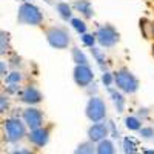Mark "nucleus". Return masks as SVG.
<instances>
[{
  "instance_id": "cd10ccee",
  "label": "nucleus",
  "mask_w": 154,
  "mask_h": 154,
  "mask_svg": "<svg viewBox=\"0 0 154 154\" xmlns=\"http://www.w3.org/2000/svg\"><path fill=\"white\" fill-rule=\"evenodd\" d=\"M8 109V99H6V96L5 94H2L0 96V112H5Z\"/></svg>"
},
{
  "instance_id": "ddd939ff",
  "label": "nucleus",
  "mask_w": 154,
  "mask_h": 154,
  "mask_svg": "<svg viewBox=\"0 0 154 154\" xmlns=\"http://www.w3.org/2000/svg\"><path fill=\"white\" fill-rule=\"evenodd\" d=\"M108 93L111 96V100H112L116 109H117V112H123V109H125V97H123V94L120 91H117V89L111 88V86H108Z\"/></svg>"
},
{
  "instance_id": "9d476101",
  "label": "nucleus",
  "mask_w": 154,
  "mask_h": 154,
  "mask_svg": "<svg viewBox=\"0 0 154 154\" xmlns=\"http://www.w3.org/2000/svg\"><path fill=\"white\" fill-rule=\"evenodd\" d=\"M28 139H29V142L37 146V148H42L48 143V140H49V130L48 128H37V130H31L29 134H28Z\"/></svg>"
},
{
  "instance_id": "20e7f679",
  "label": "nucleus",
  "mask_w": 154,
  "mask_h": 154,
  "mask_svg": "<svg viewBox=\"0 0 154 154\" xmlns=\"http://www.w3.org/2000/svg\"><path fill=\"white\" fill-rule=\"evenodd\" d=\"M45 35L48 43L56 48V49H65L68 48L71 38H69V32L68 29L62 28V26H51L45 29Z\"/></svg>"
},
{
  "instance_id": "9b49d317",
  "label": "nucleus",
  "mask_w": 154,
  "mask_h": 154,
  "mask_svg": "<svg viewBox=\"0 0 154 154\" xmlns=\"http://www.w3.org/2000/svg\"><path fill=\"white\" fill-rule=\"evenodd\" d=\"M106 136H108V125L106 123L97 122V123L89 126V130H88V139L94 143H99L102 140H105Z\"/></svg>"
},
{
  "instance_id": "aec40b11",
  "label": "nucleus",
  "mask_w": 154,
  "mask_h": 154,
  "mask_svg": "<svg viewBox=\"0 0 154 154\" xmlns=\"http://www.w3.org/2000/svg\"><path fill=\"white\" fill-rule=\"evenodd\" d=\"M125 126L131 131H139L140 128H142V122H140L137 117H134V116H128V117L125 119Z\"/></svg>"
},
{
  "instance_id": "f257e3e1",
  "label": "nucleus",
  "mask_w": 154,
  "mask_h": 154,
  "mask_svg": "<svg viewBox=\"0 0 154 154\" xmlns=\"http://www.w3.org/2000/svg\"><path fill=\"white\" fill-rule=\"evenodd\" d=\"M17 22L20 25H28V26H40L43 22V14L35 5L23 2L17 11Z\"/></svg>"
},
{
  "instance_id": "a211bd4d",
  "label": "nucleus",
  "mask_w": 154,
  "mask_h": 154,
  "mask_svg": "<svg viewBox=\"0 0 154 154\" xmlns=\"http://www.w3.org/2000/svg\"><path fill=\"white\" fill-rule=\"evenodd\" d=\"M94 152H97V149L94 146V142H91V140L80 143L74 149V154H94Z\"/></svg>"
},
{
  "instance_id": "dca6fc26",
  "label": "nucleus",
  "mask_w": 154,
  "mask_h": 154,
  "mask_svg": "<svg viewBox=\"0 0 154 154\" xmlns=\"http://www.w3.org/2000/svg\"><path fill=\"white\" fill-rule=\"evenodd\" d=\"M96 149H97V154H116L114 143L111 142V140H108V139L99 142L97 146H96Z\"/></svg>"
},
{
  "instance_id": "c756f323",
  "label": "nucleus",
  "mask_w": 154,
  "mask_h": 154,
  "mask_svg": "<svg viewBox=\"0 0 154 154\" xmlns=\"http://www.w3.org/2000/svg\"><path fill=\"white\" fill-rule=\"evenodd\" d=\"M0 72H2V74H0L2 77H6L8 75L6 74V65H5V62H0Z\"/></svg>"
},
{
  "instance_id": "a878e982",
  "label": "nucleus",
  "mask_w": 154,
  "mask_h": 154,
  "mask_svg": "<svg viewBox=\"0 0 154 154\" xmlns=\"http://www.w3.org/2000/svg\"><path fill=\"white\" fill-rule=\"evenodd\" d=\"M140 136L142 137H145V139H151L152 136H154V130L151 126H145V128H140Z\"/></svg>"
},
{
  "instance_id": "5701e85b",
  "label": "nucleus",
  "mask_w": 154,
  "mask_h": 154,
  "mask_svg": "<svg viewBox=\"0 0 154 154\" xmlns=\"http://www.w3.org/2000/svg\"><path fill=\"white\" fill-rule=\"evenodd\" d=\"M71 22V25H72V28L79 32V34H85L86 32V23L83 22V20H80V19H71L69 20Z\"/></svg>"
},
{
  "instance_id": "f3484780",
  "label": "nucleus",
  "mask_w": 154,
  "mask_h": 154,
  "mask_svg": "<svg viewBox=\"0 0 154 154\" xmlns=\"http://www.w3.org/2000/svg\"><path fill=\"white\" fill-rule=\"evenodd\" d=\"M56 8H57L59 16H60L63 20H71V19H72V9H71V6H69L68 3L60 2V3L56 5Z\"/></svg>"
},
{
  "instance_id": "f03ea898",
  "label": "nucleus",
  "mask_w": 154,
  "mask_h": 154,
  "mask_svg": "<svg viewBox=\"0 0 154 154\" xmlns=\"http://www.w3.org/2000/svg\"><path fill=\"white\" fill-rule=\"evenodd\" d=\"M2 126H3V136L6 139V142L9 143H16L26 136V123L17 117H9L3 120Z\"/></svg>"
},
{
  "instance_id": "b1692460",
  "label": "nucleus",
  "mask_w": 154,
  "mask_h": 154,
  "mask_svg": "<svg viewBox=\"0 0 154 154\" xmlns=\"http://www.w3.org/2000/svg\"><path fill=\"white\" fill-rule=\"evenodd\" d=\"M20 80H22V74H20L19 71H14V72H11V74H8V75L5 77V82H6L8 85L19 83Z\"/></svg>"
},
{
  "instance_id": "c85d7f7f",
  "label": "nucleus",
  "mask_w": 154,
  "mask_h": 154,
  "mask_svg": "<svg viewBox=\"0 0 154 154\" xmlns=\"http://www.w3.org/2000/svg\"><path fill=\"white\" fill-rule=\"evenodd\" d=\"M6 93H8V94H16V93H19V83L8 85V86H6Z\"/></svg>"
},
{
  "instance_id": "39448f33",
  "label": "nucleus",
  "mask_w": 154,
  "mask_h": 154,
  "mask_svg": "<svg viewBox=\"0 0 154 154\" xmlns=\"http://www.w3.org/2000/svg\"><path fill=\"white\" fill-rule=\"evenodd\" d=\"M85 112H86V117L91 122H94V123L102 122L106 117V105L100 97H96V96L93 97L91 96V99H89L88 103H86Z\"/></svg>"
},
{
  "instance_id": "473e14b6",
  "label": "nucleus",
  "mask_w": 154,
  "mask_h": 154,
  "mask_svg": "<svg viewBox=\"0 0 154 154\" xmlns=\"http://www.w3.org/2000/svg\"><path fill=\"white\" fill-rule=\"evenodd\" d=\"M152 54H154V43H152Z\"/></svg>"
},
{
  "instance_id": "4468645a",
  "label": "nucleus",
  "mask_w": 154,
  "mask_h": 154,
  "mask_svg": "<svg viewBox=\"0 0 154 154\" xmlns=\"http://www.w3.org/2000/svg\"><path fill=\"white\" fill-rule=\"evenodd\" d=\"M91 54H93V57L96 59L99 68H100L102 71H103V72H106V71H108V62H106L105 54L102 53V49H99V48L93 46V48H91Z\"/></svg>"
},
{
  "instance_id": "7c9ffc66",
  "label": "nucleus",
  "mask_w": 154,
  "mask_h": 154,
  "mask_svg": "<svg viewBox=\"0 0 154 154\" xmlns=\"http://www.w3.org/2000/svg\"><path fill=\"white\" fill-rule=\"evenodd\" d=\"M11 154H32V152H31V151H28V149H17V151L11 152Z\"/></svg>"
},
{
  "instance_id": "6ab92c4d",
  "label": "nucleus",
  "mask_w": 154,
  "mask_h": 154,
  "mask_svg": "<svg viewBox=\"0 0 154 154\" xmlns=\"http://www.w3.org/2000/svg\"><path fill=\"white\" fill-rule=\"evenodd\" d=\"M72 60L75 62V65H88V59L83 54V51L80 48L74 46L72 48Z\"/></svg>"
},
{
  "instance_id": "2f4dec72",
  "label": "nucleus",
  "mask_w": 154,
  "mask_h": 154,
  "mask_svg": "<svg viewBox=\"0 0 154 154\" xmlns=\"http://www.w3.org/2000/svg\"><path fill=\"white\" fill-rule=\"evenodd\" d=\"M145 154H154V151H146Z\"/></svg>"
},
{
  "instance_id": "6e6552de",
  "label": "nucleus",
  "mask_w": 154,
  "mask_h": 154,
  "mask_svg": "<svg viewBox=\"0 0 154 154\" xmlns=\"http://www.w3.org/2000/svg\"><path fill=\"white\" fill-rule=\"evenodd\" d=\"M23 122L26 123L29 130H37L43 125V114L40 109L29 106L23 111Z\"/></svg>"
},
{
  "instance_id": "423d86ee",
  "label": "nucleus",
  "mask_w": 154,
  "mask_h": 154,
  "mask_svg": "<svg viewBox=\"0 0 154 154\" xmlns=\"http://www.w3.org/2000/svg\"><path fill=\"white\" fill-rule=\"evenodd\" d=\"M94 35L97 38L99 45L103 48H111L119 42V32L112 25H102V26L97 28Z\"/></svg>"
},
{
  "instance_id": "72a5a7b5",
  "label": "nucleus",
  "mask_w": 154,
  "mask_h": 154,
  "mask_svg": "<svg viewBox=\"0 0 154 154\" xmlns=\"http://www.w3.org/2000/svg\"><path fill=\"white\" fill-rule=\"evenodd\" d=\"M152 29H154V22H152Z\"/></svg>"
},
{
  "instance_id": "393cba45",
  "label": "nucleus",
  "mask_w": 154,
  "mask_h": 154,
  "mask_svg": "<svg viewBox=\"0 0 154 154\" xmlns=\"http://www.w3.org/2000/svg\"><path fill=\"white\" fill-rule=\"evenodd\" d=\"M96 35H93V34H82V42H83V45H86V46H89V48H93L94 46V43H96Z\"/></svg>"
},
{
  "instance_id": "4be33fe9",
  "label": "nucleus",
  "mask_w": 154,
  "mask_h": 154,
  "mask_svg": "<svg viewBox=\"0 0 154 154\" xmlns=\"http://www.w3.org/2000/svg\"><path fill=\"white\" fill-rule=\"evenodd\" d=\"M123 151H125V154H136L137 152V145L133 139H130V137L123 139Z\"/></svg>"
},
{
  "instance_id": "7ed1b4c3",
  "label": "nucleus",
  "mask_w": 154,
  "mask_h": 154,
  "mask_svg": "<svg viewBox=\"0 0 154 154\" xmlns=\"http://www.w3.org/2000/svg\"><path fill=\"white\" fill-rule=\"evenodd\" d=\"M114 83L117 85L120 91H123L126 94H134L139 89L137 77L126 68H122L117 72H114Z\"/></svg>"
},
{
  "instance_id": "f8f14e48",
  "label": "nucleus",
  "mask_w": 154,
  "mask_h": 154,
  "mask_svg": "<svg viewBox=\"0 0 154 154\" xmlns=\"http://www.w3.org/2000/svg\"><path fill=\"white\" fill-rule=\"evenodd\" d=\"M72 8L75 11H79L80 14L83 17H86V19H91L94 16V9H93L89 0H75V2L72 3Z\"/></svg>"
},
{
  "instance_id": "412c9836",
  "label": "nucleus",
  "mask_w": 154,
  "mask_h": 154,
  "mask_svg": "<svg viewBox=\"0 0 154 154\" xmlns=\"http://www.w3.org/2000/svg\"><path fill=\"white\" fill-rule=\"evenodd\" d=\"M9 51V34L2 31L0 32V54L5 56Z\"/></svg>"
},
{
  "instance_id": "0eeeda50",
  "label": "nucleus",
  "mask_w": 154,
  "mask_h": 154,
  "mask_svg": "<svg viewBox=\"0 0 154 154\" xmlns=\"http://www.w3.org/2000/svg\"><path fill=\"white\" fill-rule=\"evenodd\" d=\"M94 74L93 69L88 65H75L74 68V82L79 85L80 88H86L93 83Z\"/></svg>"
},
{
  "instance_id": "bb28decb",
  "label": "nucleus",
  "mask_w": 154,
  "mask_h": 154,
  "mask_svg": "<svg viewBox=\"0 0 154 154\" xmlns=\"http://www.w3.org/2000/svg\"><path fill=\"white\" fill-rule=\"evenodd\" d=\"M102 82H103V85L108 88V86H111V83L114 82V75L111 74V72H103V75H102Z\"/></svg>"
},
{
  "instance_id": "1a4fd4ad",
  "label": "nucleus",
  "mask_w": 154,
  "mask_h": 154,
  "mask_svg": "<svg viewBox=\"0 0 154 154\" xmlns=\"http://www.w3.org/2000/svg\"><path fill=\"white\" fill-rule=\"evenodd\" d=\"M19 96H20V100L23 102V103H26V105H29V106L40 103L42 99H43V97H42V93L38 91L35 86H32V85L23 88L22 91L19 93Z\"/></svg>"
},
{
  "instance_id": "2eb2a0df",
  "label": "nucleus",
  "mask_w": 154,
  "mask_h": 154,
  "mask_svg": "<svg viewBox=\"0 0 154 154\" xmlns=\"http://www.w3.org/2000/svg\"><path fill=\"white\" fill-rule=\"evenodd\" d=\"M139 23H140V31H142V35H143V38H154V29H152V22L151 20H148V19H140L139 20Z\"/></svg>"
}]
</instances>
